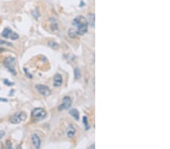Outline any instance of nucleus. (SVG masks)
<instances>
[{
  "label": "nucleus",
  "instance_id": "4be33fe9",
  "mask_svg": "<svg viewBox=\"0 0 170 149\" xmlns=\"http://www.w3.org/2000/svg\"><path fill=\"white\" fill-rule=\"evenodd\" d=\"M95 144H93L92 145H91L90 147H89V148H95Z\"/></svg>",
  "mask_w": 170,
  "mask_h": 149
},
{
  "label": "nucleus",
  "instance_id": "f3484780",
  "mask_svg": "<svg viewBox=\"0 0 170 149\" xmlns=\"http://www.w3.org/2000/svg\"><path fill=\"white\" fill-rule=\"evenodd\" d=\"M4 83H5V84L6 85H8V86H11V85H14V83H11V82H10V81H8V79L4 80Z\"/></svg>",
  "mask_w": 170,
  "mask_h": 149
},
{
  "label": "nucleus",
  "instance_id": "5701e85b",
  "mask_svg": "<svg viewBox=\"0 0 170 149\" xmlns=\"http://www.w3.org/2000/svg\"><path fill=\"white\" fill-rule=\"evenodd\" d=\"M5 51V49H4V48L0 47V53H1V52H2V51Z\"/></svg>",
  "mask_w": 170,
  "mask_h": 149
},
{
  "label": "nucleus",
  "instance_id": "39448f33",
  "mask_svg": "<svg viewBox=\"0 0 170 149\" xmlns=\"http://www.w3.org/2000/svg\"><path fill=\"white\" fill-rule=\"evenodd\" d=\"M35 87L39 93L44 96H49L51 94L50 89L46 86L42 85V84H36Z\"/></svg>",
  "mask_w": 170,
  "mask_h": 149
},
{
  "label": "nucleus",
  "instance_id": "2eb2a0df",
  "mask_svg": "<svg viewBox=\"0 0 170 149\" xmlns=\"http://www.w3.org/2000/svg\"><path fill=\"white\" fill-rule=\"evenodd\" d=\"M83 124L86 126V130H88L89 129V126H88V119L87 117H83Z\"/></svg>",
  "mask_w": 170,
  "mask_h": 149
},
{
  "label": "nucleus",
  "instance_id": "dca6fc26",
  "mask_svg": "<svg viewBox=\"0 0 170 149\" xmlns=\"http://www.w3.org/2000/svg\"><path fill=\"white\" fill-rule=\"evenodd\" d=\"M0 45H8V46H11V44L5 40H2V39H0Z\"/></svg>",
  "mask_w": 170,
  "mask_h": 149
},
{
  "label": "nucleus",
  "instance_id": "7ed1b4c3",
  "mask_svg": "<svg viewBox=\"0 0 170 149\" xmlns=\"http://www.w3.org/2000/svg\"><path fill=\"white\" fill-rule=\"evenodd\" d=\"M26 118V114L24 112H19L15 113V115H13L11 117H10V122L13 124H20L21 122H22L23 121H24Z\"/></svg>",
  "mask_w": 170,
  "mask_h": 149
},
{
  "label": "nucleus",
  "instance_id": "1a4fd4ad",
  "mask_svg": "<svg viewBox=\"0 0 170 149\" xmlns=\"http://www.w3.org/2000/svg\"><path fill=\"white\" fill-rule=\"evenodd\" d=\"M75 133H76V129L73 127V125H70L69 127L67 129V131H66L67 135L69 138H72L74 136Z\"/></svg>",
  "mask_w": 170,
  "mask_h": 149
},
{
  "label": "nucleus",
  "instance_id": "aec40b11",
  "mask_svg": "<svg viewBox=\"0 0 170 149\" xmlns=\"http://www.w3.org/2000/svg\"><path fill=\"white\" fill-rule=\"evenodd\" d=\"M24 71H25L26 74L28 75V77H29V78H32V75H31L30 74H29V73H28V72H27V69H24Z\"/></svg>",
  "mask_w": 170,
  "mask_h": 149
},
{
  "label": "nucleus",
  "instance_id": "9d476101",
  "mask_svg": "<svg viewBox=\"0 0 170 149\" xmlns=\"http://www.w3.org/2000/svg\"><path fill=\"white\" fill-rule=\"evenodd\" d=\"M13 33V31L8 27H6L5 29H4V30L2 33V36L5 38H10L11 35Z\"/></svg>",
  "mask_w": 170,
  "mask_h": 149
},
{
  "label": "nucleus",
  "instance_id": "9b49d317",
  "mask_svg": "<svg viewBox=\"0 0 170 149\" xmlns=\"http://www.w3.org/2000/svg\"><path fill=\"white\" fill-rule=\"evenodd\" d=\"M70 115L72 116L75 120L78 121V120L79 119V112H78L76 108L71 109L70 112Z\"/></svg>",
  "mask_w": 170,
  "mask_h": 149
},
{
  "label": "nucleus",
  "instance_id": "423d86ee",
  "mask_svg": "<svg viewBox=\"0 0 170 149\" xmlns=\"http://www.w3.org/2000/svg\"><path fill=\"white\" fill-rule=\"evenodd\" d=\"M72 105V99L69 96H65L63 99V102L59 106V110H64V109H69Z\"/></svg>",
  "mask_w": 170,
  "mask_h": 149
},
{
  "label": "nucleus",
  "instance_id": "20e7f679",
  "mask_svg": "<svg viewBox=\"0 0 170 149\" xmlns=\"http://www.w3.org/2000/svg\"><path fill=\"white\" fill-rule=\"evenodd\" d=\"M15 64H16V59L15 57H8L4 61V65L13 74H16V71L15 69Z\"/></svg>",
  "mask_w": 170,
  "mask_h": 149
},
{
  "label": "nucleus",
  "instance_id": "0eeeda50",
  "mask_svg": "<svg viewBox=\"0 0 170 149\" xmlns=\"http://www.w3.org/2000/svg\"><path fill=\"white\" fill-rule=\"evenodd\" d=\"M62 82H63V78L62 76L59 74H56L55 76H54V83L53 84L55 87H60L62 84Z\"/></svg>",
  "mask_w": 170,
  "mask_h": 149
},
{
  "label": "nucleus",
  "instance_id": "412c9836",
  "mask_svg": "<svg viewBox=\"0 0 170 149\" xmlns=\"http://www.w3.org/2000/svg\"><path fill=\"white\" fill-rule=\"evenodd\" d=\"M0 101H2V102H7L8 100L6 99H2V98H0Z\"/></svg>",
  "mask_w": 170,
  "mask_h": 149
},
{
  "label": "nucleus",
  "instance_id": "f257e3e1",
  "mask_svg": "<svg viewBox=\"0 0 170 149\" xmlns=\"http://www.w3.org/2000/svg\"><path fill=\"white\" fill-rule=\"evenodd\" d=\"M72 24L73 26H75L76 28H77L76 32H77V35L82 36V35H84L87 32V30H88V21L83 16L79 15V16L77 17L73 20Z\"/></svg>",
  "mask_w": 170,
  "mask_h": 149
},
{
  "label": "nucleus",
  "instance_id": "f03ea898",
  "mask_svg": "<svg viewBox=\"0 0 170 149\" xmlns=\"http://www.w3.org/2000/svg\"><path fill=\"white\" fill-rule=\"evenodd\" d=\"M47 113L41 108H36L32 111V117L35 121H39L43 120L46 117Z\"/></svg>",
  "mask_w": 170,
  "mask_h": 149
},
{
  "label": "nucleus",
  "instance_id": "f8f14e48",
  "mask_svg": "<svg viewBox=\"0 0 170 149\" xmlns=\"http://www.w3.org/2000/svg\"><path fill=\"white\" fill-rule=\"evenodd\" d=\"M95 17L94 14H91L88 15V23L92 27H95Z\"/></svg>",
  "mask_w": 170,
  "mask_h": 149
},
{
  "label": "nucleus",
  "instance_id": "6ab92c4d",
  "mask_svg": "<svg viewBox=\"0 0 170 149\" xmlns=\"http://www.w3.org/2000/svg\"><path fill=\"white\" fill-rule=\"evenodd\" d=\"M5 131L4 130H0V139H2L4 135H5Z\"/></svg>",
  "mask_w": 170,
  "mask_h": 149
},
{
  "label": "nucleus",
  "instance_id": "6e6552de",
  "mask_svg": "<svg viewBox=\"0 0 170 149\" xmlns=\"http://www.w3.org/2000/svg\"><path fill=\"white\" fill-rule=\"evenodd\" d=\"M32 142L36 148H39L40 146H41V141H40V139L38 136V135L36 134H33L32 135Z\"/></svg>",
  "mask_w": 170,
  "mask_h": 149
},
{
  "label": "nucleus",
  "instance_id": "ddd939ff",
  "mask_svg": "<svg viewBox=\"0 0 170 149\" xmlns=\"http://www.w3.org/2000/svg\"><path fill=\"white\" fill-rule=\"evenodd\" d=\"M68 34H69V36H70L71 38H76V37H77V36H78L77 33V32H76V30H74L73 29H69Z\"/></svg>",
  "mask_w": 170,
  "mask_h": 149
},
{
  "label": "nucleus",
  "instance_id": "a211bd4d",
  "mask_svg": "<svg viewBox=\"0 0 170 149\" xmlns=\"http://www.w3.org/2000/svg\"><path fill=\"white\" fill-rule=\"evenodd\" d=\"M6 145H7V148H11V147H12V144H11V142H10V141H8L7 142V143H6Z\"/></svg>",
  "mask_w": 170,
  "mask_h": 149
},
{
  "label": "nucleus",
  "instance_id": "4468645a",
  "mask_svg": "<svg viewBox=\"0 0 170 149\" xmlns=\"http://www.w3.org/2000/svg\"><path fill=\"white\" fill-rule=\"evenodd\" d=\"M74 73H75V78L76 79H79L80 77H81V73H80V70L77 68L75 69L74 71Z\"/></svg>",
  "mask_w": 170,
  "mask_h": 149
}]
</instances>
